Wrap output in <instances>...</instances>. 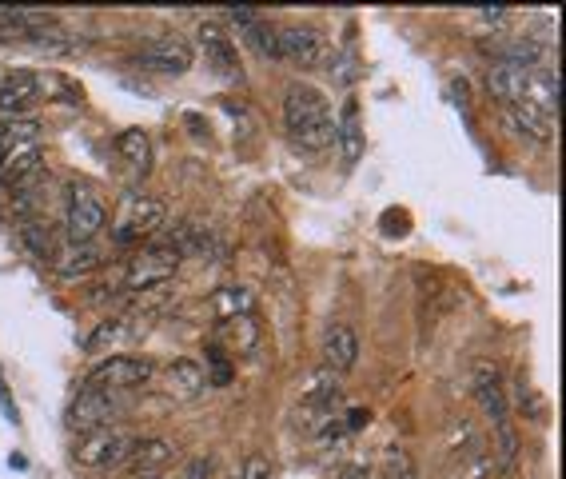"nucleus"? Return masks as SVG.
Here are the masks:
<instances>
[{
	"label": "nucleus",
	"instance_id": "1",
	"mask_svg": "<svg viewBox=\"0 0 566 479\" xmlns=\"http://www.w3.org/2000/svg\"><path fill=\"white\" fill-rule=\"evenodd\" d=\"M283 124L287 136L303 148V152H323L335 140V120L327 108V96L311 84H291L283 96Z\"/></svg>",
	"mask_w": 566,
	"mask_h": 479
},
{
	"label": "nucleus",
	"instance_id": "2",
	"mask_svg": "<svg viewBox=\"0 0 566 479\" xmlns=\"http://www.w3.org/2000/svg\"><path fill=\"white\" fill-rule=\"evenodd\" d=\"M164 220H168V208L156 196L132 192L124 200L120 216H116L112 236H116V244H148V240H156V232L164 228Z\"/></svg>",
	"mask_w": 566,
	"mask_h": 479
},
{
	"label": "nucleus",
	"instance_id": "3",
	"mask_svg": "<svg viewBox=\"0 0 566 479\" xmlns=\"http://www.w3.org/2000/svg\"><path fill=\"white\" fill-rule=\"evenodd\" d=\"M148 380H152V364H148V360H136V356H108V360H100V364L84 376V388L120 396V392L144 388Z\"/></svg>",
	"mask_w": 566,
	"mask_h": 479
},
{
	"label": "nucleus",
	"instance_id": "4",
	"mask_svg": "<svg viewBox=\"0 0 566 479\" xmlns=\"http://www.w3.org/2000/svg\"><path fill=\"white\" fill-rule=\"evenodd\" d=\"M132 448H136V436L132 432H124V428H100V432H88L76 444L72 460L80 468H120Z\"/></svg>",
	"mask_w": 566,
	"mask_h": 479
},
{
	"label": "nucleus",
	"instance_id": "5",
	"mask_svg": "<svg viewBox=\"0 0 566 479\" xmlns=\"http://www.w3.org/2000/svg\"><path fill=\"white\" fill-rule=\"evenodd\" d=\"M108 224V212H104V200L96 196V188L88 184H72L68 188V208H64V228H68V240L76 244H92V236Z\"/></svg>",
	"mask_w": 566,
	"mask_h": 479
},
{
	"label": "nucleus",
	"instance_id": "6",
	"mask_svg": "<svg viewBox=\"0 0 566 479\" xmlns=\"http://www.w3.org/2000/svg\"><path fill=\"white\" fill-rule=\"evenodd\" d=\"M124 400L112 396V392H92V388H80L72 408H68V428L88 436V432H100V428H112V420L120 416Z\"/></svg>",
	"mask_w": 566,
	"mask_h": 479
},
{
	"label": "nucleus",
	"instance_id": "7",
	"mask_svg": "<svg viewBox=\"0 0 566 479\" xmlns=\"http://www.w3.org/2000/svg\"><path fill=\"white\" fill-rule=\"evenodd\" d=\"M136 64L144 72H160V76H184L192 68V48L176 36H156L136 52Z\"/></svg>",
	"mask_w": 566,
	"mask_h": 479
},
{
	"label": "nucleus",
	"instance_id": "8",
	"mask_svg": "<svg viewBox=\"0 0 566 479\" xmlns=\"http://www.w3.org/2000/svg\"><path fill=\"white\" fill-rule=\"evenodd\" d=\"M196 36H200L204 60H208L220 76H228V80H244V68H240V56H236V40L228 36V28H224L220 20H204Z\"/></svg>",
	"mask_w": 566,
	"mask_h": 479
},
{
	"label": "nucleus",
	"instance_id": "9",
	"mask_svg": "<svg viewBox=\"0 0 566 479\" xmlns=\"http://www.w3.org/2000/svg\"><path fill=\"white\" fill-rule=\"evenodd\" d=\"M323 56H327V44H323L319 28H311V24L280 28V60L295 64V68H319Z\"/></svg>",
	"mask_w": 566,
	"mask_h": 479
},
{
	"label": "nucleus",
	"instance_id": "10",
	"mask_svg": "<svg viewBox=\"0 0 566 479\" xmlns=\"http://www.w3.org/2000/svg\"><path fill=\"white\" fill-rule=\"evenodd\" d=\"M40 96H44V76H40V72L16 68V72H4V76H0V112H4L8 120L20 116V112H28Z\"/></svg>",
	"mask_w": 566,
	"mask_h": 479
},
{
	"label": "nucleus",
	"instance_id": "11",
	"mask_svg": "<svg viewBox=\"0 0 566 479\" xmlns=\"http://www.w3.org/2000/svg\"><path fill=\"white\" fill-rule=\"evenodd\" d=\"M527 84H531V68L515 64V60H491L487 64V92L507 108L527 100Z\"/></svg>",
	"mask_w": 566,
	"mask_h": 479
},
{
	"label": "nucleus",
	"instance_id": "12",
	"mask_svg": "<svg viewBox=\"0 0 566 479\" xmlns=\"http://www.w3.org/2000/svg\"><path fill=\"white\" fill-rule=\"evenodd\" d=\"M48 264H52L60 276H68V280H80V276H92V272L104 268V252H100L96 244L64 240V244H56V252H52Z\"/></svg>",
	"mask_w": 566,
	"mask_h": 479
},
{
	"label": "nucleus",
	"instance_id": "13",
	"mask_svg": "<svg viewBox=\"0 0 566 479\" xmlns=\"http://www.w3.org/2000/svg\"><path fill=\"white\" fill-rule=\"evenodd\" d=\"M176 456H180V444H172V440H144V444H136V448L128 452V460H124L120 468L132 479L160 476Z\"/></svg>",
	"mask_w": 566,
	"mask_h": 479
},
{
	"label": "nucleus",
	"instance_id": "14",
	"mask_svg": "<svg viewBox=\"0 0 566 479\" xmlns=\"http://www.w3.org/2000/svg\"><path fill=\"white\" fill-rule=\"evenodd\" d=\"M503 116H507L511 132H519V136H527V140H535V144H547V140H551V132H555V116H547V112H543V108H535L531 100L507 104V108H503Z\"/></svg>",
	"mask_w": 566,
	"mask_h": 479
},
{
	"label": "nucleus",
	"instance_id": "15",
	"mask_svg": "<svg viewBox=\"0 0 566 479\" xmlns=\"http://www.w3.org/2000/svg\"><path fill=\"white\" fill-rule=\"evenodd\" d=\"M359 364V336L347 328V324H331L327 336H323V368L331 372H351Z\"/></svg>",
	"mask_w": 566,
	"mask_h": 479
},
{
	"label": "nucleus",
	"instance_id": "16",
	"mask_svg": "<svg viewBox=\"0 0 566 479\" xmlns=\"http://www.w3.org/2000/svg\"><path fill=\"white\" fill-rule=\"evenodd\" d=\"M475 400H479L483 416H491L495 428L511 424L507 420V396H503V384H499V368L495 364H479L475 368Z\"/></svg>",
	"mask_w": 566,
	"mask_h": 479
},
{
	"label": "nucleus",
	"instance_id": "17",
	"mask_svg": "<svg viewBox=\"0 0 566 479\" xmlns=\"http://www.w3.org/2000/svg\"><path fill=\"white\" fill-rule=\"evenodd\" d=\"M212 316L220 324L240 320V316H256V292L248 284H224L212 292Z\"/></svg>",
	"mask_w": 566,
	"mask_h": 479
},
{
	"label": "nucleus",
	"instance_id": "18",
	"mask_svg": "<svg viewBox=\"0 0 566 479\" xmlns=\"http://www.w3.org/2000/svg\"><path fill=\"white\" fill-rule=\"evenodd\" d=\"M343 396V376L331 368H315L307 376V384L299 388V404L303 408H335Z\"/></svg>",
	"mask_w": 566,
	"mask_h": 479
},
{
	"label": "nucleus",
	"instance_id": "19",
	"mask_svg": "<svg viewBox=\"0 0 566 479\" xmlns=\"http://www.w3.org/2000/svg\"><path fill=\"white\" fill-rule=\"evenodd\" d=\"M335 140H339V152H343V164H355L363 156V124H359V104L347 100L339 120H335Z\"/></svg>",
	"mask_w": 566,
	"mask_h": 479
},
{
	"label": "nucleus",
	"instance_id": "20",
	"mask_svg": "<svg viewBox=\"0 0 566 479\" xmlns=\"http://www.w3.org/2000/svg\"><path fill=\"white\" fill-rule=\"evenodd\" d=\"M212 384H208V376H204V364H196V360H176L172 368H168V392L172 396H180V400H196V396H204Z\"/></svg>",
	"mask_w": 566,
	"mask_h": 479
},
{
	"label": "nucleus",
	"instance_id": "21",
	"mask_svg": "<svg viewBox=\"0 0 566 479\" xmlns=\"http://www.w3.org/2000/svg\"><path fill=\"white\" fill-rule=\"evenodd\" d=\"M116 152L128 160V168H132L136 176H144V172L152 168V140H148L144 128H124V132L116 136Z\"/></svg>",
	"mask_w": 566,
	"mask_h": 479
},
{
	"label": "nucleus",
	"instance_id": "22",
	"mask_svg": "<svg viewBox=\"0 0 566 479\" xmlns=\"http://www.w3.org/2000/svg\"><path fill=\"white\" fill-rule=\"evenodd\" d=\"M220 340H228L232 356H236V352H240V356L256 352V344H260V324H256V316H240V320L220 324ZM228 348H224V352H228Z\"/></svg>",
	"mask_w": 566,
	"mask_h": 479
},
{
	"label": "nucleus",
	"instance_id": "23",
	"mask_svg": "<svg viewBox=\"0 0 566 479\" xmlns=\"http://www.w3.org/2000/svg\"><path fill=\"white\" fill-rule=\"evenodd\" d=\"M20 240H24V248L32 252V256H40V260H52V252H56V236H52V228L44 224V220H36V216H28V220H20Z\"/></svg>",
	"mask_w": 566,
	"mask_h": 479
},
{
	"label": "nucleus",
	"instance_id": "24",
	"mask_svg": "<svg viewBox=\"0 0 566 479\" xmlns=\"http://www.w3.org/2000/svg\"><path fill=\"white\" fill-rule=\"evenodd\" d=\"M487 452H491V468L515 472V460H519V436H515V428H511V424L495 428V440H491Z\"/></svg>",
	"mask_w": 566,
	"mask_h": 479
},
{
	"label": "nucleus",
	"instance_id": "25",
	"mask_svg": "<svg viewBox=\"0 0 566 479\" xmlns=\"http://www.w3.org/2000/svg\"><path fill=\"white\" fill-rule=\"evenodd\" d=\"M28 140H40V124L36 120H24V116L0 120V152H8L16 144H28Z\"/></svg>",
	"mask_w": 566,
	"mask_h": 479
},
{
	"label": "nucleus",
	"instance_id": "26",
	"mask_svg": "<svg viewBox=\"0 0 566 479\" xmlns=\"http://www.w3.org/2000/svg\"><path fill=\"white\" fill-rule=\"evenodd\" d=\"M467 20L479 36H499L511 24V8H475V12H467Z\"/></svg>",
	"mask_w": 566,
	"mask_h": 479
},
{
	"label": "nucleus",
	"instance_id": "27",
	"mask_svg": "<svg viewBox=\"0 0 566 479\" xmlns=\"http://www.w3.org/2000/svg\"><path fill=\"white\" fill-rule=\"evenodd\" d=\"M232 360H228V352L220 348V344H208L204 348V376H208V384H216V388H224V384H232Z\"/></svg>",
	"mask_w": 566,
	"mask_h": 479
},
{
	"label": "nucleus",
	"instance_id": "28",
	"mask_svg": "<svg viewBox=\"0 0 566 479\" xmlns=\"http://www.w3.org/2000/svg\"><path fill=\"white\" fill-rule=\"evenodd\" d=\"M248 40L256 44V52H260V56H268V60H280V28H276V24L260 20V24L248 32Z\"/></svg>",
	"mask_w": 566,
	"mask_h": 479
},
{
	"label": "nucleus",
	"instance_id": "29",
	"mask_svg": "<svg viewBox=\"0 0 566 479\" xmlns=\"http://www.w3.org/2000/svg\"><path fill=\"white\" fill-rule=\"evenodd\" d=\"M120 332H124V324L120 320H100V328L88 336V352H100V348H108V344H116L120 340Z\"/></svg>",
	"mask_w": 566,
	"mask_h": 479
},
{
	"label": "nucleus",
	"instance_id": "30",
	"mask_svg": "<svg viewBox=\"0 0 566 479\" xmlns=\"http://www.w3.org/2000/svg\"><path fill=\"white\" fill-rule=\"evenodd\" d=\"M383 468H387V476L383 479H415V468H411V460H407V452H403V448H387Z\"/></svg>",
	"mask_w": 566,
	"mask_h": 479
},
{
	"label": "nucleus",
	"instance_id": "31",
	"mask_svg": "<svg viewBox=\"0 0 566 479\" xmlns=\"http://www.w3.org/2000/svg\"><path fill=\"white\" fill-rule=\"evenodd\" d=\"M260 20H264V16H260V12H252V8H232V12H224V24H228L232 32H240V36H248ZM232 32H228V36H232Z\"/></svg>",
	"mask_w": 566,
	"mask_h": 479
},
{
	"label": "nucleus",
	"instance_id": "32",
	"mask_svg": "<svg viewBox=\"0 0 566 479\" xmlns=\"http://www.w3.org/2000/svg\"><path fill=\"white\" fill-rule=\"evenodd\" d=\"M236 479H272V464H268L264 456H248V460L240 464Z\"/></svg>",
	"mask_w": 566,
	"mask_h": 479
},
{
	"label": "nucleus",
	"instance_id": "33",
	"mask_svg": "<svg viewBox=\"0 0 566 479\" xmlns=\"http://www.w3.org/2000/svg\"><path fill=\"white\" fill-rule=\"evenodd\" d=\"M212 472H216V460H212V456H196V460L184 468L180 479H212Z\"/></svg>",
	"mask_w": 566,
	"mask_h": 479
},
{
	"label": "nucleus",
	"instance_id": "34",
	"mask_svg": "<svg viewBox=\"0 0 566 479\" xmlns=\"http://www.w3.org/2000/svg\"><path fill=\"white\" fill-rule=\"evenodd\" d=\"M367 420H371V412L367 408H351V412H343V432H359V428H367Z\"/></svg>",
	"mask_w": 566,
	"mask_h": 479
},
{
	"label": "nucleus",
	"instance_id": "35",
	"mask_svg": "<svg viewBox=\"0 0 566 479\" xmlns=\"http://www.w3.org/2000/svg\"><path fill=\"white\" fill-rule=\"evenodd\" d=\"M0 408H4L8 416H16V404L8 400V388H4V372H0Z\"/></svg>",
	"mask_w": 566,
	"mask_h": 479
},
{
	"label": "nucleus",
	"instance_id": "36",
	"mask_svg": "<svg viewBox=\"0 0 566 479\" xmlns=\"http://www.w3.org/2000/svg\"><path fill=\"white\" fill-rule=\"evenodd\" d=\"M339 479H367V468H359V464H351V468H343Z\"/></svg>",
	"mask_w": 566,
	"mask_h": 479
},
{
	"label": "nucleus",
	"instance_id": "37",
	"mask_svg": "<svg viewBox=\"0 0 566 479\" xmlns=\"http://www.w3.org/2000/svg\"><path fill=\"white\" fill-rule=\"evenodd\" d=\"M140 479H160V476H140Z\"/></svg>",
	"mask_w": 566,
	"mask_h": 479
},
{
	"label": "nucleus",
	"instance_id": "38",
	"mask_svg": "<svg viewBox=\"0 0 566 479\" xmlns=\"http://www.w3.org/2000/svg\"><path fill=\"white\" fill-rule=\"evenodd\" d=\"M0 76H4V72H0Z\"/></svg>",
	"mask_w": 566,
	"mask_h": 479
}]
</instances>
